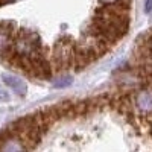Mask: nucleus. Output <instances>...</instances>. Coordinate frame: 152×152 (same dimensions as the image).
<instances>
[{
	"mask_svg": "<svg viewBox=\"0 0 152 152\" xmlns=\"http://www.w3.org/2000/svg\"><path fill=\"white\" fill-rule=\"evenodd\" d=\"M134 107L143 113H152V88H145L134 94Z\"/></svg>",
	"mask_w": 152,
	"mask_h": 152,
	"instance_id": "nucleus-1",
	"label": "nucleus"
},
{
	"mask_svg": "<svg viewBox=\"0 0 152 152\" xmlns=\"http://www.w3.org/2000/svg\"><path fill=\"white\" fill-rule=\"evenodd\" d=\"M53 84H55V87H58V88H64V87H67V85L72 84V76H69V75H61Z\"/></svg>",
	"mask_w": 152,
	"mask_h": 152,
	"instance_id": "nucleus-3",
	"label": "nucleus"
},
{
	"mask_svg": "<svg viewBox=\"0 0 152 152\" xmlns=\"http://www.w3.org/2000/svg\"><path fill=\"white\" fill-rule=\"evenodd\" d=\"M2 79L11 88V90L14 93H17L18 96H24V94H26L28 88H26V84H24V81L21 78H18V76H15V75H11V73H3Z\"/></svg>",
	"mask_w": 152,
	"mask_h": 152,
	"instance_id": "nucleus-2",
	"label": "nucleus"
},
{
	"mask_svg": "<svg viewBox=\"0 0 152 152\" xmlns=\"http://www.w3.org/2000/svg\"><path fill=\"white\" fill-rule=\"evenodd\" d=\"M9 99H11L9 93L6 90H3V88H0V102H8Z\"/></svg>",
	"mask_w": 152,
	"mask_h": 152,
	"instance_id": "nucleus-4",
	"label": "nucleus"
},
{
	"mask_svg": "<svg viewBox=\"0 0 152 152\" xmlns=\"http://www.w3.org/2000/svg\"><path fill=\"white\" fill-rule=\"evenodd\" d=\"M145 11L146 12L152 11V0H146V2H145Z\"/></svg>",
	"mask_w": 152,
	"mask_h": 152,
	"instance_id": "nucleus-5",
	"label": "nucleus"
}]
</instances>
